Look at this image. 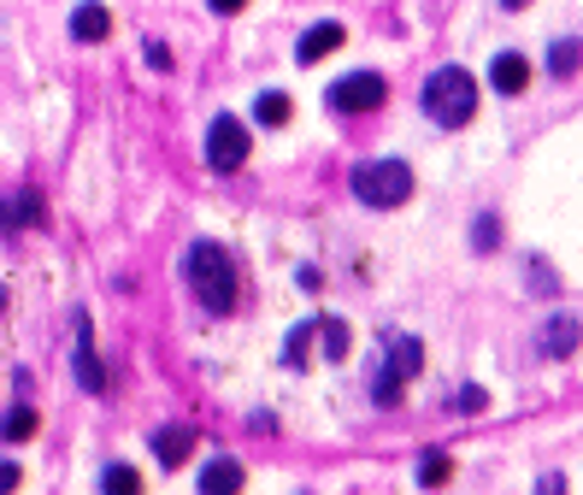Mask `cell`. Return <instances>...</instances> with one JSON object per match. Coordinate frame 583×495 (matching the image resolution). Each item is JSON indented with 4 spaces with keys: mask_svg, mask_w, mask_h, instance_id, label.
Returning <instances> with one entry per match:
<instances>
[{
    "mask_svg": "<svg viewBox=\"0 0 583 495\" xmlns=\"http://www.w3.org/2000/svg\"><path fill=\"white\" fill-rule=\"evenodd\" d=\"M183 278H189V289H195V301L207 313H230V307H236V259H230L218 242H195V247H189Z\"/></svg>",
    "mask_w": 583,
    "mask_h": 495,
    "instance_id": "obj_1",
    "label": "cell"
},
{
    "mask_svg": "<svg viewBox=\"0 0 583 495\" xmlns=\"http://www.w3.org/2000/svg\"><path fill=\"white\" fill-rule=\"evenodd\" d=\"M425 112L442 130H460L465 119L477 112V83H472V71H460V65H442V71H430L425 77Z\"/></svg>",
    "mask_w": 583,
    "mask_h": 495,
    "instance_id": "obj_2",
    "label": "cell"
},
{
    "mask_svg": "<svg viewBox=\"0 0 583 495\" xmlns=\"http://www.w3.org/2000/svg\"><path fill=\"white\" fill-rule=\"evenodd\" d=\"M418 366H425V348H418V337H406V330H389L384 337V366L372 372V396L377 407H396L406 377H413Z\"/></svg>",
    "mask_w": 583,
    "mask_h": 495,
    "instance_id": "obj_3",
    "label": "cell"
},
{
    "mask_svg": "<svg viewBox=\"0 0 583 495\" xmlns=\"http://www.w3.org/2000/svg\"><path fill=\"white\" fill-rule=\"evenodd\" d=\"M348 183H354V195L366 207H401L413 195V166H401V159H366V166H354Z\"/></svg>",
    "mask_w": 583,
    "mask_h": 495,
    "instance_id": "obj_4",
    "label": "cell"
},
{
    "mask_svg": "<svg viewBox=\"0 0 583 495\" xmlns=\"http://www.w3.org/2000/svg\"><path fill=\"white\" fill-rule=\"evenodd\" d=\"M389 95V83L377 77V71H348V77L330 83V107L337 112H377Z\"/></svg>",
    "mask_w": 583,
    "mask_h": 495,
    "instance_id": "obj_5",
    "label": "cell"
},
{
    "mask_svg": "<svg viewBox=\"0 0 583 495\" xmlns=\"http://www.w3.org/2000/svg\"><path fill=\"white\" fill-rule=\"evenodd\" d=\"M242 159H247V130H242V119L218 112L212 130H207V166H212V171H236Z\"/></svg>",
    "mask_w": 583,
    "mask_h": 495,
    "instance_id": "obj_6",
    "label": "cell"
},
{
    "mask_svg": "<svg viewBox=\"0 0 583 495\" xmlns=\"http://www.w3.org/2000/svg\"><path fill=\"white\" fill-rule=\"evenodd\" d=\"M71 366H77V384L89 389V396H100V389H107V372H100V360H95L89 318H77V354H71Z\"/></svg>",
    "mask_w": 583,
    "mask_h": 495,
    "instance_id": "obj_7",
    "label": "cell"
},
{
    "mask_svg": "<svg viewBox=\"0 0 583 495\" xmlns=\"http://www.w3.org/2000/svg\"><path fill=\"white\" fill-rule=\"evenodd\" d=\"M337 48H342V24H313V31L295 41V60L301 65H318L325 53H337Z\"/></svg>",
    "mask_w": 583,
    "mask_h": 495,
    "instance_id": "obj_8",
    "label": "cell"
},
{
    "mask_svg": "<svg viewBox=\"0 0 583 495\" xmlns=\"http://www.w3.org/2000/svg\"><path fill=\"white\" fill-rule=\"evenodd\" d=\"M189 455H195V431H189V425H166L154 436V460L159 466H183Z\"/></svg>",
    "mask_w": 583,
    "mask_h": 495,
    "instance_id": "obj_9",
    "label": "cell"
},
{
    "mask_svg": "<svg viewBox=\"0 0 583 495\" xmlns=\"http://www.w3.org/2000/svg\"><path fill=\"white\" fill-rule=\"evenodd\" d=\"M489 83H495L501 95H524V83H531V65H524V53H495Z\"/></svg>",
    "mask_w": 583,
    "mask_h": 495,
    "instance_id": "obj_10",
    "label": "cell"
},
{
    "mask_svg": "<svg viewBox=\"0 0 583 495\" xmlns=\"http://www.w3.org/2000/svg\"><path fill=\"white\" fill-rule=\"evenodd\" d=\"M536 348H543V354H554V360H566V354L578 348V318L554 313L548 325H543V337H536Z\"/></svg>",
    "mask_w": 583,
    "mask_h": 495,
    "instance_id": "obj_11",
    "label": "cell"
},
{
    "mask_svg": "<svg viewBox=\"0 0 583 495\" xmlns=\"http://www.w3.org/2000/svg\"><path fill=\"white\" fill-rule=\"evenodd\" d=\"M107 31H112V19H107L100 0H83V7L71 12V36H77V41H107Z\"/></svg>",
    "mask_w": 583,
    "mask_h": 495,
    "instance_id": "obj_12",
    "label": "cell"
},
{
    "mask_svg": "<svg viewBox=\"0 0 583 495\" xmlns=\"http://www.w3.org/2000/svg\"><path fill=\"white\" fill-rule=\"evenodd\" d=\"M242 466L236 460H224V455H218L212 466H207V472H201V490H207V495H230V490H242Z\"/></svg>",
    "mask_w": 583,
    "mask_h": 495,
    "instance_id": "obj_13",
    "label": "cell"
},
{
    "mask_svg": "<svg viewBox=\"0 0 583 495\" xmlns=\"http://www.w3.org/2000/svg\"><path fill=\"white\" fill-rule=\"evenodd\" d=\"M318 330H325L318 318H307V325H295V330H289V342H283V366H307V342L318 337Z\"/></svg>",
    "mask_w": 583,
    "mask_h": 495,
    "instance_id": "obj_14",
    "label": "cell"
},
{
    "mask_svg": "<svg viewBox=\"0 0 583 495\" xmlns=\"http://www.w3.org/2000/svg\"><path fill=\"white\" fill-rule=\"evenodd\" d=\"M24 225H41V195H31V189H19L7 213V230H24Z\"/></svg>",
    "mask_w": 583,
    "mask_h": 495,
    "instance_id": "obj_15",
    "label": "cell"
},
{
    "mask_svg": "<svg viewBox=\"0 0 583 495\" xmlns=\"http://www.w3.org/2000/svg\"><path fill=\"white\" fill-rule=\"evenodd\" d=\"M31 436H36V407L12 401L7 407V443H31Z\"/></svg>",
    "mask_w": 583,
    "mask_h": 495,
    "instance_id": "obj_16",
    "label": "cell"
},
{
    "mask_svg": "<svg viewBox=\"0 0 583 495\" xmlns=\"http://www.w3.org/2000/svg\"><path fill=\"white\" fill-rule=\"evenodd\" d=\"M100 490H107V495H136L142 472H136V466H107V472H100Z\"/></svg>",
    "mask_w": 583,
    "mask_h": 495,
    "instance_id": "obj_17",
    "label": "cell"
},
{
    "mask_svg": "<svg viewBox=\"0 0 583 495\" xmlns=\"http://www.w3.org/2000/svg\"><path fill=\"white\" fill-rule=\"evenodd\" d=\"M254 119L259 124H289V95L283 89H266V95L254 100Z\"/></svg>",
    "mask_w": 583,
    "mask_h": 495,
    "instance_id": "obj_18",
    "label": "cell"
},
{
    "mask_svg": "<svg viewBox=\"0 0 583 495\" xmlns=\"http://www.w3.org/2000/svg\"><path fill=\"white\" fill-rule=\"evenodd\" d=\"M578 65H583V48H578V41H554V48H548V71H554V77H572Z\"/></svg>",
    "mask_w": 583,
    "mask_h": 495,
    "instance_id": "obj_19",
    "label": "cell"
},
{
    "mask_svg": "<svg viewBox=\"0 0 583 495\" xmlns=\"http://www.w3.org/2000/svg\"><path fill=\"white\" fill-rule=\"evenodd\" d=\"M448 472H454V460L442 455V448H430L425 460H418V484L425 490H436V484H448Z\"/></svg>",
    "mask_w": 583,
    "mask_h": 495,
    "instance_id": "obj_20",
    "label": "cell"
},
{
    "mask_svg": "<svg viewBox=\"0 0 583 495\" xmlns=\"http://www.w3.org/2000/svg\"><path fill=\"white\" fill-rule=\"evenodd\" d=\"M325 360H348V325L342 318H325Z\"/></svg>",
    "mask_w": 583,
    "mask_h": 495,
    "instance_id": "obj_21",
    "label": "cell"
},
{
    "mask_svg": "<svg viewBox=\"0 0 583 495\" xmlns=\"http://www.w3.org/2000/svg\"><path fill=\"white\" fill-rule=\"evenodd\" d=\"M448 407H454V413H484L489 396H484L477 384H465V389H454V396H448Z\"/></svg>",
    "mask_w": 583,
    "mask_h": 495,
    "instance_id": "obj_22",
    "label": "cell"
},
{
    "mask_svg": "<svg viewBox=\"0 0 583 495\" xmlns=\"http://www.w3.org/2000/svg\"><path fill=\"white\" fill-rule=\"evenodd\" d=\"M472 242H477V247H484V254H489V247H495V242H501V225H495V213H484V218H477Z\"/></svg>",
    "mask_w": 583,
    "mask_h": 495,
    "instance_id": "obj_23",
    "label": "cell"
},
{
    "mask_svg": "<svg viewBox=\"0 0 583 495\" xmlns=\"http://www.w3.org/2000/svg\"><path fill=\"white\" fill-rule=\"evenodd\" d=\"M148 65H154V71H171V53H166V41H148Z\"/></svg>",
    "mask_w": 583,
    "mask_h": 495,
    "instance_id": "obj_24",
    "label": "cell"
},
{
    "mask_svg": "<svg viewBox=\"0 0 583 495\" xmlns=\"http://www.w3.org/2000/svg\"><path fill=\"white\" fill-rule=\"evenodd\" d=\"M207 7H212V12H224V19H230V12H242L247 0H207Z\"/></svg>",
    "mask_w": 583,
    "mask_h": 495,
    "instance_id": "obj_25",
    "label": "cell"
},
{
    "mask_svg": "<svg viewBox=\"0 0 583 495\" xmlns=\"http://www.w3.org/2000/svg\"><path fill=\"white\" fill-rule=\"evenodd\" d=\"M501 7H513V12H519V7H531V0H501Z\"/></svg>",
    "mask_w": 583,
    "mask_h": 495,
    "instance_id": "obj_26",
    "label": "cell"
}]
</instances>
